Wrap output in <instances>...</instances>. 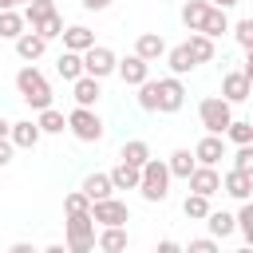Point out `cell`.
<instances>
[{"label": "cell", "mask_w": 253, "mask_h": 253, "mask_svg": "<svg viewBox=\"0 0 253 253\" xmlns=\"http://www.w3.org/2000/svg\"><path fill=\"white\" fill-rule=\"evenodd\" d=\"M119 79L130 83V87H142L150 79V63L142 55H126V59H119Z\"/></svg>", "instance_id": "obj_10"}, {"label": "cell", "mask_w": 253, "mask_h": 253, "mask_svg": "<svg viewBox=\"0 0 253 253\" xmlns=\"http://www.w3.org/2000/svg\"><path fill=\"white\" fill-rule=\"evenodd\" d=\"M24 12H16V8H8V12H0V40H20L24 36Z\"/></svg>", "instance_id": "obj_28"}, {"label": "cell", "mask_w": 253, "mask_h": 253, "mask_svg": "<svg viewBox=\"0 0 253 253\" xmlns=\"http://www.w3.org/2000/svg\"><path fill=\"white\" fill-rule=\"evenodd\" d=\"M16 91H20V99H24L32 111H47V107H51V87H47V79H43L32 63L16 71Z\"/></svg>", "instance_id": "obj_1"}, {"label": "cell", "mask_w": 253, "mask_h": 253, "mask_svg": "<svg viewBox=\"0 0 253 253\" xmlns=\"http://www.w3.org/2000/svg\"><path fill=\"white\" fill-rule=\"evenodd\" d=\"M63 210H67V217H75V213H91V198H87L83 190H75V194H67Z\"/></svg>", "instance_id": "obj_36"}, {"label": "cell", "mask_w": 253, "mask_h": 253, "mask_svg": "<svg viewBox=\"0 0 253 253\" xmlns=\"http://www.w3.org/2000/svg\"><path fill=\"white\" fill-rule=\"evenodd\" d=\"M182 103H186V87H182V79H178V75L158 79V111H162V115H174V111H182Z\"/></svg>", "instance_id": "obj_8"}, {"label": "cell", "mask_w": 253, "mask_h": 253, "mask_svg": "<svg viewBox=\"0 0 253 253\" xmlns=\"http://www.w3.org/2000/svg\"><path fill=\"white\" fill-rule=\"evenodd\" d=\"M213 8H233V4H241V0H210Z\"/></svg>", "instance_id": "obj_49"}, {"label": "cell", "mask_w": 253, "mask_h": 253, "mask_svg": "<svg viewBox=\"0 0 253 253\" xmlns=\"http://www.w3.org/2000/svg\"><path fill=\"white\" fill-rule=\"evenodd\" d=\"M91 217L99 225H126L130 221V210L119 198H103V202H91Z\"/></svg>", "instance_id": "obj_7"}, {"label": "cell", "mask_w": 253, "mask_h": 253, "mask_svg": "<svg viewBox=\"0 0 253 253\" xmlns=\"http://www.w3.org/2000/svg\"><path fill=\"white\" fill-rule=\"evenodd\" d=\"M225 138H229V142H237V146L253 142V123H249V119H233V123H229V130H225Z\"/></svg>", "instance_id": "obj_34"}, {"label": "cell", "mask_w": 253, "mask_h": 253, "mask_svg": "<svg viewBox=\"0 0 253 253\" xmlns=\"http://www.w3.org/2000/svg\"><path fill=\"white\" fill-rule=\"evenodd\" d=\"M40 253H71L67 245H47V249H40Z\"/></svg>", "instance_id": "obj_48"}, {"label": "cell", "mask_w": 253, "mask_h": 253, "mask_svg": "<svg viewBox=\"0 0 253 253\" xmlns=\"http://www.w3.org/2000/svg\"><path fill=\"white\" fill-rule=\"evenodd\" d=\"M166 63H170V71H174V75H186V71H194V67H198V59L190 55V47H186V43L170 47V51H166Z\"/></svg>", "instance_id": "obj_25"}, {"label": "cell", "mask_w": 253, "mask_h": 253, "mask_svg": "<svg viewBox=\"0 0 253 253\" xmlns=\"http://www.w3.org/2000/svg\"><path fill=\"white\" fill-rule=\"evenodd\" d=\"M83 194H87L91 202H103V198H111V194H115V182H111V174H99V170H95V174H87V178H83Z\"/></svg>", "instance_id": "obj_19"}, {"label": "cell", "mask_w": 253, "mask_h": 253, "mask_svg": "<svg viewBox=\"0 0 253 253\" xmlns=\"http://www.w3.org/2000/svg\"><path fill=\"white\" fill-rule=\"evenodd\" d=\"M43 51H47V40H43L40 32H24V36L16 40V55H20V59H28V63H32V59H40Z\"/></svg>", "instance_id": "obj_18"}, {"label": "cell", "mask_w": 253, "mask_h": 253, "mask_svg": "<svg viewBox=\"0 0 253 253\" xmlns=\"http://www.w3.org/2000/svg\"><path fill=\"white\" fill-rule=\"evenodd\" d=\"M233 36H237V43H241V47L249 51V47H253V16L237 20V24H233Z\"/></svg>", "instance_id": "obj_39"}, {"label": "cell", "mask_w": 253, "mask_h": 253, "mask_svg": "<svg viewBox=\"0 0 253 253\" xmlns=\"http://www.w3.org/2000/svg\"><path fill=\"white\" fill-rule=\"evenodd\" d=\"M210 0H186L182 4V24L190 28V32H202V24H206V16H210Z\"/></svg>", "instance_id": "obj_17"}, {"label": "cell", "mask_w": 253, "mask_h": 253, "mask_svg": "<svg viewBox=\"0 0 253 253\" xmlns=\"http://www.w3.org/2000/svg\"><path fill=\"white\" fill-rule=\"evenodd\" d=\"M71 95H75V103H79V107H95V99H99L103 91H99V79H95V75H83V79H75Z\"/></svg>", "instance_id": "obj_22"}, {"label": "cell", "mask_w": 253, "mask_h": 253, "mask_svg": "<svg viewBox=\"0 0 253 253\" xmlns=\"http://www.w3.org/2000/svg\"><path fill=\"white\" fill-rule=\"evenodd\" d=\"M83 71H87V75H95V79H107L111 71H119V59H115V51H111V47L95 43V47H87V51H83Z\"/></svg>", "instance_id": "obj_6"}, {"label": "cell", "mask_w": 253, "mask_h": 253, "mask_svg": "<svg viewBox=\"0 0 253 253\" xmlns=\"http://www.w3.org/2000/svg\"><path fill=\"white\" fill-rule=\"evenodd\" d=\"M241 71H245V79H249V83H253V47H249V51H245V67H241Z\"/></svg>", "instance_id": "obj_45"}, {"label": "cell", "mask_w": 253, "mask_h": 253, "mask_svg": "<svg viewBox=\"0 0 253 253\" xmlns=\"http://www.w3.org/2000/svg\"><path fill=\"white\" fill-rule=\"evenodd\" d=\"M194 158H198V166H217V162L225 158V138H221V134H206V138L194 146Z\"/></svg>", "instance_id": "obj_11"}, {"label": "cell", "mask_w": 253, "mask_h": 253, "mask_svg": "<svg viewBox=\"0 0 253 253\" xmlns=\"http://www.w3.org/2000/svg\"><path fill=\"white\" fill-rule=\"evenodd\" d=\"M16 4H32V0H16Z\"/></svg>", "instance_id": "obj_52"}, {"label": "cell", "mask_w": 253, "mask_h": 253, "mask_svg": "<svg viewBox=\"0 0 253 253\" xmlns=\"http://www.w3.org/2000/svg\"><path fill=\"white\" fill-rule=\"evenodd\" d=\"M170 178H174L170 166H166L162 158H150V162L142 166V186H138L142 198H146V202H166V194H170Z\"/></svg>", "instance_id": "obj_3"}, {"label": "cell", "mask_w": 253, "mask_h": 253, "mask_svg": "<svg viewBox=\"0 0 253 253\" xmlns=\"http://www.w3.org/2000/svg\"><path fill=\"white\" fill-rule=\"evenodd\" d=\"M166 51H170V47H166V40H162L158 32H142V36L134 40V55H142L146 63L158 59V55H166Z\"/></svg>", "instance_id": "obj_15"}, {"label": "cell", "mask_w": 253, "mask_h": 253, "mask_svg": "<svg viewBox=\"0 0 253 253\" xmlns=\"http://www.w3.org/2000/svg\"><path fill=\"white\" fill-rule=\"evenodd\" d=\"M198 119H202L206 134H225L229 123H233V103L221 99V95H210V99L198 103Z\"/></svg>", "instance_id": "obj_2"}, {"label": "cell", "mask_w": 253, "mask_h": 253, "mask_svg": "<svg viewBox=\"0 0 253 253\" xmlns=\"http://www.w3.org/2000/svg\"><path fill=\"white\" fill-rule=\"evenodd\" d=\"M111 182H115V190H138L142 186V166H130V162L119 158V166L111 170Z\"/></svg>", "instance_id": "obj_16"}, {"label": "cell", "mask_w": 253, "mask_h": 253, "mask_svg": "<svg viewBox=\"0 0 253 253\" xmlns=\"http://www.w3.org/2000/svg\"><path fill=\"white\" fill-rule=\"evenodd\" d=\"M202 32H206L210 40H217L221 32H229V16H225V8H210V16H206Z\"/></svg>", "instance_id": "obj_33"}, {"label": "cell", "mask_w": 253, "mask_h": 253, "mask_svg": "<svg viewBox=\"0 0 253 253\" xmlns=\"http://www.w3.org/2000/svg\"><path fill=\"white\" fill-rule=\"evenodd\" d=\"M99 249H103V253H126V229H123V225H103Z\"/></svg>", "instance_id": "obj_23"}, {"label": "cell", "mask_w": 253, "mask_h": 253, "mask_svg": "<svg viewBox=\"0 0 253 253\" xmlns=\"http://www.w3.org/2000/svg\"><path fill=\"white\" fill-rule=\"evenodd\" d=\"M206 225H210V237H229V233L237 229V217H233V213H225V210H210Z\"/></svg>", "instance_id": "obj_27"}, {"label": "cell", "mask_w": 253, "mask_h": 253, "mask_svg": "<svg viewBox=\"0 0 253 253\" xmlns=\"http://www.w3.org/2000/svg\"><path fill=\"white\" fill-rule=\"evenodd\" d=\"M32 32H40L43 40H55V36H63V16L55 12V16H47V20L40 24V28H32Z\"/></svg>", "instance_id": "obj_38"}, {"label": "cell", "mask_w": 253, "mask_h": 253, "mask_svg": "<svg viewBox=\"0 0 253 253\" xmlns=\"http://www.w3.org/2000/svg\"><path fill=\"white\" fill-rule=\"evenodd\" d=\"M186 47H190V55L198 59V63H210L217 51H213V40L206 36V32H190V40H186Z\"/></svg>", "instance_id": "obj_24"}, {"label": "cell", "mask_w": 253, "mask_h": 253, "mask_svg": "<svg viewBox=\"0 0 253 253\" xmlns=\"http://www.w3.org/2000/svg\"><path fill=\"white\" fill-rule=\"evenodd\" d=\"M154 253H186V245H178V241H170V237H166V241H158V249H154Z\"/></svg>", "instance_id": "obj_43"}, {"label": "cell", "mask_w": 253, "mask_h": 253, "mask_svg": "<svg viewBox=\"0 0 253 253\" xmlns=\"http://www.w3.org/2000/svg\"><path fill=\"white\" fill-rule=\"evenodd\" d=\"M95 245H99V237H95V217H91V213L67 217V249H71V253H91Z\"/></svg>", "instance_id": "obj_4"}, {"label": "cell", "mask_w": 253, "mask_h": 253, "mask_svg": "<svg viewBox=\"0 0 253 253\" xmlns=\"http://www.w3.org/2000/svg\"><path fill=\"white\" fill-rule=\"evenodd\" d=\"M40 123H32V119H20V123H12V142L16 146H24V150H32L36 142H40Z\"/></svg>", "instance_id": "obj_21"}, {"label": "cell", "mask_w": 253, "mask_h": 253, "mask_svg": "<svg viewBox=\"0 0 253 253\" xmlns=\"http://www.w3.org/2000/svg\"><path fill=\"white\" fill-rule=\"evenodd\" d=\"M158 4H166V0H158Z\"/></svg>", "instance_id": "obj_53"}, {"label": "cell", "mask_w": 253, "mask_h": 253, "mask_svg": "<svg viewBox=\"0 0 253 253\" xmlns=\"http://www.w3.org/2000/svg\"><path fill=\"white\" fill-rule=\"evenodd\" d=\"M221 190V174L213 170V166H198L194 174H190V194H206V198H213Z\"/></svg>", "instance_id": "obj_12"}, {"label": "cell", "mask_w": 253, "mask_h": 253, "mask_svg": "<svg viewBox=\"0 0 253 253\" xmlns=\"http://www.w3.org/2000/svg\"><path fill=\"white\" fill-rule=\"evenodd\" d=\"M87 47H95V32L91 28H83V24H71V28H63V51H87Z\"/></svg>", "instance_id": "obj_14"}, {"label": "cell", "mask_w": 253, "mask_h": 253, "mask_svg": "<svg viewBox=\"0 0 253 253\" xmlns=\"http://www.w3.org/2000/svg\"><path fill=\"white\" fill-rule=\"evenodd\" d=\"M166 166H170V174H174V178H186V182H190V174L198 170V158H194V150H174Z\"/></svg>", "instance_id": "obj_26"}, {"label": "cell", "mask_w": 253, "mask_h": 253, "mask_svg": "<svg viewBox=\"0 0 253 253\" xmlns=\"http://www.w3.org/2000/svg\"><path fill=\"white\" fill-rule=\"evenodd\" d=\"M12 150H16V142H12V138H0V170L12 162Z\"/></svg>", "instance_id": "obj_42"}, {"label": "cell", "mask_w": 253, "mask_h": 253, "mask_svg": "<svg viewBox=\"0 0 253 253\" xmlns=\"http://www.w3.org/2000/svg\"><path fill=\"white\" fill-rule=\"evenodd\" d=\"M138 107H142V111H158V83H154V79H146V83L138 87Z\"/></svg>", "instance_id": "obj_35"}, {"label": "cell", "mask_w": 253, "mask_h": 253, "mask_svg": "<svg viewBox=\"0 0 253 253\" xmlns=\"http://www.w3.org/2000/svg\"><path fill=\"white\" fill-rule=\"evenodd\" d=\"M67 130L79 138V142H99L103 138V119L91 111V107H75L67 115Z\"/></svg>", "instance_id": "obj_5"}, {"label": "cell", "mask_w": 253, "mask_h": 253, "mask_svg": "<svg viewBox=\"0 0 253 253\" xmlns=\"http://www.w3.org/2000/svg\"><path fill=\"white\" fill-rule=\"evenodd\" d=\"M237 229L245 233V245H253V202H241V213H237Z\"/></svg>", "instance_id": "obj_37"}, {"label": "cell", "mask_w": 253, "mask_h": 253, "mask_svg": "<svg viewBox=\"0 0 253 253\" xmlns=\"http://www.w3.org/2000/svg\"><path fill=\"white\" fill-rule=\"evenodd\" d=\"M186 253H221V249H217V237H198L186 245Z\"/></svg>", "instance_id": "obj_41"}, {"label": "cell", "mask_w": 253, "mask_h": 253, "mask_svg": "<svg viewBox=\"0 0 253 253\" xmlns=\"http://www.w3.org/2000/svg\"><path fill=\"white\" fill-rule=\"evenodd\" d=\"M119 158H123V162H130V166H146V162H150V146H146L142 138H130V142H123Z\"/></svg>", "instance_id": "obj_29"}, {"label": "cell", "mask_w": 253, "mask_h": 253, "mask_svg": "<svg viewBox=\"0 0 253 253\" xmlns=\"http://www.w3.org/2000/svg\"><path fill=\"white\" fill-rule=\"evenodd\" d=\"M0 138H12V123L8 119H0Z\"/></svg>", "instance_id": "obj_47"}, {"label": "cell", "mask_w": 253, "mask_h": 253, "mask_svg": "<svg viewBox=\"0 0 253 253\" xmlns=\"http://www.w3.org/2000/svg\"><path fill=\"white\" fill-rule=\"evenodd\" d=\"M8 253H40V249H32V245H28V241H16V245H12V249H8Z\"/></svg>", "instance_id": "obj_46"}, {"label": "cell", "mask_w": 253, "mask_h": 253, "mask_svg": "<svg viewBox=\"0 0 253 253\" xmlns=\"http://www.w3.org/2000/svg\"><path fill=\"white\" fill-rule=\"evenodd\" d=\"M233 170H245V174H253V142L237 146V154H233Z\"/></svg>", "instance_id": "obj_40"}, {"label": "cell", "mask_w": 253, "mask_h": 253, "mask_svg": "<svg viewBox=\"0 0 253 253\" xmlns=\"http://www.w3.org/2000/svg\"><path fill=\"white\" fill-rule=\"evenodd\" d=\"M233 253H253V245H241V249H233Z\"/></svg>", "instance_id": "obj_51"}, {"label": "cell", "mask_w": 253, "mask_h": 253, "mask_svg": "<svg viewBox=\"0 0 253 253\" xmlns=\"http://www.w3.org/2000/svg\"><path fill=\"white\" fill-rule=\"evenodd\" d=\"M182 213H186L190 221H206V217H210V198H206V194H186Z\"/></svg>", "instance_id": "obj_31"}, {"label": "cell", "mask_w": 253, "mask_h": 253, "mask_svg": "<svg viewBox=\"0 0 253 253\" xmlns=\"http://www.w3.org/2000/svg\"><path fill=\"white\" fill-rule=\"evenodd\" d=\"M8 8H16V0H0V12H8Z\"/></svg>", "instance_id": "obj_50"}, {"label": "cell", "mask_w": 253, "mask_h": 253, "mask_svg": "<svg viewBox=\"0 0 253 253\" xmlns=\"http://www.w3.org/2000/svg\"><path fill=\"white\" fill-rule=\"evenodd\" d=\"M36 123H40V130H43V134H63V130H67V115H63V111H55V107L40 111V119H36Z\"/></svg>", "instance_id": "obj_30"}, {"label": "cell", "mask_w": 253, "mask_h": 253, "mask_svg": "<svg viewBox=\"0 0 253 253\" xmlns=\"http://www.w3.org/2000/svg\"><path fill=\"white\" fill-rule=\"evenodd\" d=\"M249 95H253V83L245 79V71H225V75H221V99L245 103Z\"/></svg>", "instance_id": "obj_9"}, {"label": "cell", "mask_w": 253, "mask_h": 253, "mask_svg": "<svg viewBox=\"0 0 253 253\" xmlns=\"http://www.w3.org/2000/svg\"><path fill=\"white\" fill-rule=\"evenodd\" d=\"M83 8H91V12H103V8H111V0H83Z\"/></svg>", "instance_id": "obj_44"}, {"label": "cell", "mask_w": 253, "mask_h": 253, "mask_svg": "<svg viewBox=\"0 0 253 253\" xmlns=\"http://www.w3.org/2000/svg\"><path fill=\"white\" fill-rule=\"evenodd\" d=\"M47 16H55V4H51V0H32V4H24V20H28L32 28H40Z\"/></svg>", "instance_id": "obj_32"}, {"label": "cell", "mask_w": 253, "mask_h": 253, "mask_svg": "<svg viewBox=\"0 0 253 253\" xmlns=\"http://www.w3.org/2000/svg\"><path fill=\"white\" fill-rule=\"evenodd\" d=\"M55 71H59V79H67V83H75V79H83L87 71H83V55L79 51H63L59 59H55Z\"/></svg>", "instance_id": "obj_20"}, {"label": "cell", "mask_w": 253, "mask_h": 253, "mask_svg": "<svg viewBox=\"0 0 253 253\" xmlns=\"http://www.w3.org/2000/svg\"><path fill=\"white\" fill-rule=\"evenodd\" d=\"M221 190H225L229 198H237V202H249V194H253V174H245V170H229V174L221 178Z\"/></svg>", "instance_id": "obj_13"}]
</instances>
